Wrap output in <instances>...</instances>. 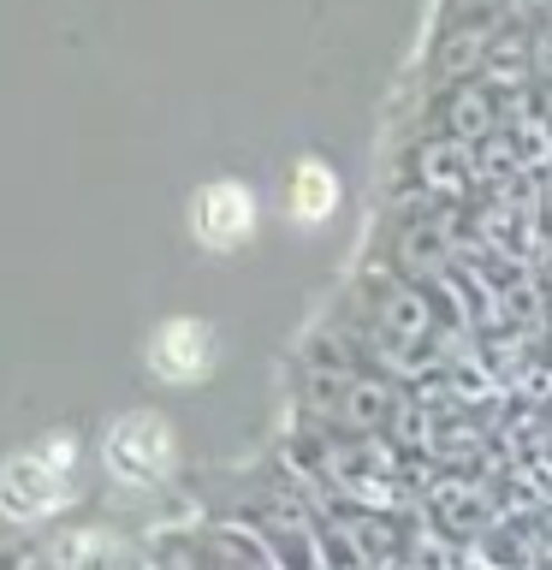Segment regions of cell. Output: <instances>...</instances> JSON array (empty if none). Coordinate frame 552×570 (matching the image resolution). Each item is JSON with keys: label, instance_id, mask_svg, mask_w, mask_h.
I'll list each match as a JSON object with an SVG mask.
<instances>
[{"label": "cell", "instance_id": "obj_2", "mask_svg": "<svg viewBox=\"0 0 552 570\" xmlns=\"http://www.w3.org/2000/svg\"><path fill=\"white\" fill-rule=\"evenodd\" d=\"M107 463H114V475L125 481H160L172 463V434L160 416H125L114 422V434H107Z\"/></svg>", "mask_w": 552, "mask_h": 570}, {"label": "cell", "instance_id": "obj_1", "mask_svg": "<svg viewBox=\"0 0 552 570\" xmlns=\"http://www.w3.org/2000/svg\"><path fill=\"white\" fill-rule=\"evenodd\" d=\"M71 488V440H48L0 470V511H48Z\"/></svg>", "mask_w": 552, "mask_h": 570}, {"label": "cell", "instance_id": "obj_3", "mask_svg": "<svg viewBox=\"0 0 552 570\" xmlns=\"http://www.w3.org/2000/svg\"><path fill=\"white\" fill-rule=\"evenodd\" d=\"M190 226L208 249H238L249 238V226H256V203H249L244 185H208L190 203Z\"/></svg>", "mask_w": 552, "mask_h": 570}, {"label": "cell", "instance_id": "obj_5", "mask_svg": "<svg viewBox=\"0 0 552 570\" xmlns=\"http://www.w3.org/2000/svg\"><path fill=\"white\" fill-rule=\"evenodd\" d=\"M333 203H338L333 173L321 167V160H303V167L292 173V214L315 226V220H327V214H333Z\"/></svg>", "mask_w": 552, "mask_h": 570}, {"label": "cell", "instance_id": "obj_4", "mask_svg": "<svg viewBox=\"0 0 552 570\" xmlns=\"http://www.w3.org/2000/svg\"><path fill=\"white\" fill-rule=\"evenodd\" d=\"M208 363H214V333L203 321H167L149 338V368L160 381H196Z\"/></svg>", "mask_w": 552, "mask_h": 570}]
</instances>
